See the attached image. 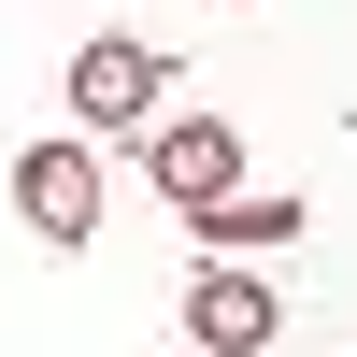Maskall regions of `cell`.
I'll return each instance as SVG.
<instances>
[{
	"label": "cell",
	"mask_w": 357,
	"mask_h": 357,
	"mask_svg": "<svg viewBox=\"0 0 357 357\" xmlns=\"http://www.w3.org/2000/svg\"><path fill=\"white\" fill-rule=\"evenodd\" d=\"M158 100H172V43H143V29H100V43H72V72H57V114H72L86 143L143 129Z\"/></svg>",
	"instance_id": "6da1fadb"
},
{
	"label": "cell",
	"mask_w": 357,
	"mask_h": 357,
	"mask_svg": "<svg viewBox=\"0 0 357 357\" xmlns=\"http://www.w3.org/2000/svg\"><path fill=\"white\" fill-rule=\"evenodd\" d=\"M15 215L43 229L57 257H72V243H100V143H86V129H43V143H15Z\"/></svg>",
	"instance_id": "7a4b0ae2"
},
{
	"label": "cell",
	"mask_w": 357,
	"mask_h": 357,
	"mask_svg": "<svg viewBox=\"0 0 357 357\" xmlns=\"http://www.w3.org/2000/svg\"><path fill=\"white\" fill-rule=\"evenodd\" d=\"M143 186L172 200V215H200V200H229L243 186V129H229V114H143Z\"/></svg>",
	"instance_id": "3957f363"
},
{
	"label": "cell",
	"mask_w": 357,
	"mask_h": 357,
	"mask_svg": "<svg viewBox=\"0 0 357 357\" xmlns=\"http://www.w3.org/2000/svg\"><path fill=\"white\" fill-rule=\"evenodd\" d=\"M272 329H286V286L272 272H243V257H200L186 272V343L200 357H257Z\"/></svg>",
	"instance_id": "277c9868"
},
{
	"label": "cell",
	"mask_w": 357,
	"mask_h": 357,
	"mask_svg": "<svg viewBox=\"0 0 357 357\" xmlns=\"http://www.w3.org/2000/svg\"><path fill=\"white\" fill-rule=\"evenodd\" d=\"M200 257H301V229H314V200L301 186H257V172H243V186H229V200H200Z\"/></svg>",
	"instance_id": "5b68a950"
},
{
	"label": "cell",
	"mask_w": 357,
	"mask_h": 357,
	"mask_svg": "<svg viewBox=\"0 0 357 357\" xmlns=\"http://www.w3.org/2000/svg\"><path fill=\"white\" fill-rule=\"evenodd\" d=\"M215 15H243V0H215Z\"/></svg>",
	"instance_id": "8992f818"
},
{
	"label": "cell",
	"mask_w": 357,
	"mask_h": 357,
	"mask_svg": "<svg viewBox=\"0 0 357 357\" xmlns=\"http://www.w3.org/2000/svg\"><path fill=\"white\" fill-rule=\"evenodd\" d=\"M186 357H200V343H186Z\"/></svg>",
	"instance_id": "52a82bcc"
}]
</instances>
